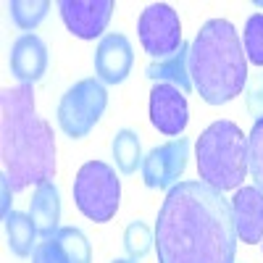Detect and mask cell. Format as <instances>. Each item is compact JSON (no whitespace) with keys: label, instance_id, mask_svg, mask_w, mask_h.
Segmentation results:
<instances>
[{"label":"cell","instance_id":"9c48e42d","mask_svg":"<svg viewBox=\"0 0 263 263\" xmlns=\"http://www.w3.org/2000/svg\"><path fill=\"white\" fill-rule=\"evenodd\" d=\"M58 8L71 34L79 40H95L105 32L114 16V0H61Z\"/></svg>","mask_w":263,"mask_h":263},{"label":"cell","instance_id":"8fae6325","mask_svg":"<svg viewBox=\"0 0 263 263\" xmlns=\"http://www.w3.org/2000/svg\"><path fill=\"white\" fill-rule=\"evenodd\" d=\"M132 66H135V48L126 34H105L95 50V77L103 84H121Z\"/></svg>","mask_w":263,"mask_h":263},{"label":"cell","instance_id":"ac0fdd59","mask_svg":"<svg viewBox=\"0 0 263 263\" xmlns=\"http://www.w3.org/2000/svg\"><path fill=\"white\" fill-rule=\"evenodd\" d=\"M55 245L61 248L66 263H92V245L87 234L77 227H61L55 234Z\"/></svg>","mask_w":263,"mask_h":263},{"label":"cell","instance_id":"2e32d148","mask_svg":"<svg viewBox=\"0 0 263 263\" xmlns=\"http://www.w3.org/2000/svg\"><path fill=\"white\" fill-rule=\"evenodd\" d=\"M6 237H8V248L13 255L18 258H27L34 253L37 248V227L32 221V216L29 213H18V211H11L6 218Z\"/></svg>","mask_w":263,"mask_h":263},{"label":"cell","instance_id":"ffe728a7","mask_svg":"<svg viewBox=\"0 0 263 263\" xmlns=\"http://www.w3.org/2000/svg\"><path fill=\"white\" fill-rule=\"evenodd\" d=\"M153 242H156V234L145 221H132L124 232V250L132 260H140L153 250Z\"/></svg>","mask_w":263,"mask_h":263},{"label":"cell","instance_id":"e0dca14e","mask_svg":"<svg viewBox=\"0 0 263 263\" xmlns=\"http://www.w3.org/2000/svg\"><path fill=\"white\" fill-rule=\"evenodd\" d=\"M114 158H116V166L121 174H135L137 168H142V145H140V137L137 132L132 129H121L116 132L114 137Z\"/></svg>","mask_w":263,"mask_h":263},{"label":"cell","instance_id":"44dd1931","mask_svg":"<svg viewBox=\"0 0 263 263\" xmlns=\"http://www.w3.org/2000/svg\"><path fill=\"white\" fill-rule=\"evenodd\" d=\"M248 174L253 177L255 187L263 192V116L255 119L248 135Z\"/></svg>","mask_w":263,"mask_h":263},{"label":"cell","instance_id":"6da1fadb","mask_svg":"<svg viewBox=\"0 0 263 263\" xmlns=\"http://www.w3.org/2000/svg\"><path fill=\"white\" fill-rule=\"evenodd\" d=\"M232 203L205 182H179L158 211V263H234Z\"/></svg>","mask_w":263,"mask_h":263},{"label":"cell","instance_id":"ba28073f","mask_svg":"<svg viewBox=\"0 0 263 263\" xmlns=\"http://www.w3.org/2000/svg\"><path fill=\"white\" fill-rule=\"evenodd\" d=\"M190 158V140L177 137L171 142L156 145L142 158V179L150 190H171L179 184V177L187 168Z\"/></svg>","mask_w":263,"mask_h":263},{"label":"cell","instance_id":"d4e9b609","mask_svg":"<svg viewBox=\"0 0 263 263\" xmlns=\"http://www.w3.org/2000/svg\"><path fill=\"white\" fill-rule=\"evenodd\" d=\"M0 192H3V218L11 213V192H13V187H11V182H8V177L3 174V177H0Z\"/></svg>","mask_w":263,"mask_h":263},{"label":"cell","instance_id":"52a82bcc","mask_svg":"<svg viewBox=\"0 0 263 263\" xmlns=\"http://www.w3.org/2000/svg\"><path fill=\"white\" fill-rule=\"evenodd\" d=\"M137 34L145 53L153 61H163L182 48V21L179 13L166 3H153L137 21Z\"/></svg>","mask_w":263,"mask_h":263},{"label":"cell","instance_id":"7402d4cb","mask_svg":"<svg viewBox=\"0 0 263 263\" xmlns=\"http://www.w3.org/2000/svg\"><path fill=\"white\" fill-rule=\"evenodd\" d=\"M245 58L263 69V13H253L245 21Z\"/></svg>","mask_w":263,"mask_h":263},{"label":"cell","instance_id":"d6986e66","mask_svg":"<svg viewBox=\"0 0 263 263\" xmlns=\"http://www.w3.org/2000/svg\"><path fill=\"white\" fill-rule=\"evenodd\" d=\"M8 11H11V18H13V24L18 29L32 32L45 21V16L50 11V3L48 0H11Z\"/></svg>","mask_w":263,"mask_h":263},{"label":"cell","instance_id":"7c38bea8","mask_svg":"<svg viewBox=\"0 0 263 263\" xmlns=\"http://www.w3.org/2000/svg\"><path fill=\"white\" fill-rule=\"evenodd\" d=\"M11 74L21 84H34L48 71V45L34 32L18 34L11 48Z\"/></svg>","mask_w":263,"mask_h":263},{"label":"cell","instance_id":"8992f818","mask_svg":"<svg viewBox=\"0 0 263 263\" xmlns=\"http://www.w3.org/2000/svg\"><path fill=\"white\" fill-rule=\"evenodd\" d=\"M108 108V90L98 77L82 79L63 92L58 103V126L66 137L82 140L95 129Z\"/></svg>","mask_w":263,"mask_h":263},{"label":"cell","instance_id":"5b68a950","mask_svg":"<svg viewBox=\"0 0 263 263\" xmlns=\"http://www.w3.org/2000/svg\"><path fill=\"white\" fill-rule=\"evenodd\" d=\"M121 184L116 171L103 161H87L74 179V203L90 221L105 224L119 211Z\"/></svg>","mask_w":263,"mask_h":263},{"label":"cell","instance_id":"5bb4252c","mask_svg":"<svg viewBox=\"0 0 263 263\" xmlns=\"http://www.w3.org/2000/svg\"><path fill=\"white\" fill-rule=\"evenodd\" d=\"M29 216H32V221L37 227V234L42 239H50L61 227V192L53 182H45V184H40L32 195V200H29Z\"/></svg>","mask_w":263,"mask_h":263},{"label":"cell","instance_id":"30bf717a","mask_svg":"<svg viewBox=\"0 0 263 263\" xmlns=\"http://www.w3.org/2000/svg\"><path fill=\"white\" fill-rule=\"evenodd\" d=\"M150 121L161 135L179 137L190 124V105L182 90L171 84H156L150 92Z\"/></svg>","mask_w":263,"mask_h":263},{"label":"cell","instance_id":"9a60e30c","mask_svg":"<svg viewBox=\"0 0 263 263\" xmlns=\"http://www.w3.org/2000/svg\"><path fill=\"white\" fill-rule=\"evenodd\" d=\"M145 77L153 79L156 84H171L182 92H190L192 90V79H190V45L182 42V48L163 58V61H153L147 69H145Z\"/></svg>","mask_w":263,"mask_h":263},{"label":"cell","instance_id":"277c9868","mask_svg":"<svg viewBox=\"0 0 263 263\" xmlns=\"http://www.w3.org/2000/svg\"><path fill=\"white\" fill-rule=\"evenodd\" d=\"M197 171L218 192L239 190L248 177V137L234 121H213L197 137Z\"/></svg>","mask_w":263,"mask_h":263},{"label":"cell","instance_id":"7a4b0ae2","mask_svg":"<svg viewBox=\"0 0 263 263\" xmlns=\"http://www.w3.org/2000/svg\"><path fill=\"white\" fill-rule=\"evenodd\" d=\"M0 158L13 192L40 187L55 177V140L50 124L37 116L29 84L0 92Z\"/></svg>","mask_w":263,"mask_h":263},{"label":"cell","instance_id":"4fadbf2b","mask_svg":"<svg viewBox=\"0 0 263 263\" xmlns=\"http://www.w3.org/2000/svg\"><path fill=\"white\" fill-rule=\"evenodd\" d=\"M232 218L237 237L245 245L263 239V192L258 187H239L232 197Z\"/></svg>","mask_w":263,"mask_h":263},{"label":"cell","instance_id":"3957f363","mask_svg":"<svg viewBox=\"0 0 263 263\" xmlns=\"http://www.w3.org/2000/svg\"><path fill=\"white\" fill-rule=\"evenodd\" d=\"M248 58L237 29L227 18H211L190 45V79L208 105L234 100L248 84Z\"/></svg>","mask_w":263,"mask_h":263},{"label":"cell","instance_id":"484cf974","mask_svg":"<svg viewBox=\"0 0 263 263\" xmlns=\"http://www.w3.org/2000/svg\"><path fill=\"white\" fill-rule=\"evenodd\" d=\"M114 263H137V260H132V258H119V260H114Z\"/></svg>","mask_w":263,"mask_h":263},{"label":"cell","instance_id":"4316f807","mask_svg":"<svg viewBox=\"0 0 263 263\" xmlns=\"http://www.w3.org/2000/svg\"><path fill=\"white\" fill-rule=\"evenodd\" d=\"M255 6H258V8H263V0H255Z\"/></svg>","mask_w":263,"mask_h":263},{"label":"cell","instance_id":"cb8c5ba5","mask_svg":"<svg viewBox=\"0 0 263 263\" xmlns=\"http://www.w3.org/2000/svg\"><path fill=\"white\" fill-rule=\"evenodd\" d=\"M32 263H66L61 248L55 245V239H42V242H37L34 253H32Z\"/></svg>","mask_w":263,"mask_h":263},{"label":"cell","instance_id":"603a6c76","mask_svg":"<svg viewBox=\"0 0 263 263\" xmlns=\"http://www.w3.org/2000/svg\"><path fill=\"white\" fill-rule=\"evenodd\" d=\"M245 98H248V111H250V116H253V119H260V116H263V71L248 77Z\"/></svg>","mask_w":263,"mask_h":263}]
</instances>
